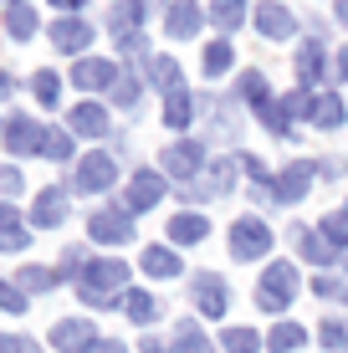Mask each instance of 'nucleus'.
<instances>
[{"label": "nucleus", "instance_id": "f257e3e1", "mask_svg": "<svg viewBox=\"0 0 348 353\" xmlns=\"http://www.w3.org/2000/svg\"><path fill=\"white\" fill-rule=\"evenodd\" d=\"M128 292V266L118 256H103V261H88L77 272V297L88 307H113L118 297Z\"/></svg>", "mask_w": 348, "mask_h": 353}, {"label": "nucleus", "instance_id": "f03ea898", "mask_svg": "<svg viewBox=\"0 0 348 353\" xmlns=\"http://www.w3.org/2000/svg\"><path fill=\"white\" fill-rule=\"evenodd\" d=\"M297 287H303L297 266H292V261H272L267 272H261V287H256V307H261V312H282V307H292Z\"/></svg>", "mask_w": 348, "mask_h": 353}, {"label": "nucleus", "instance_id": "7ed1b4c3", "mask_svg": "<svg viewBox=\"0 0 348 353\" xmlns=\"http://www.w3.org/2000/svg\"><path fill=\"white\" fill-rule=\"evenodd\" d=\"M267 251H272V225L256 221V215H241L231 225V256L236 261H261Z\"/></svg>", "mask_w": 348, "mask_h": 353}, {"label": "nucleus", "instance_id": "20e7f679", "mask_svg": "<svg viewBox=\"0 0 348 353\" xmlns=\"http://www.w3.org/2000/svg\"><path fill=\"white\" fill-rule=\"evenodd\" d=\"M159 200H164V169H139V174L128 179V190H123V210L128 215L154 210Z\"/></svg>", "mask_w": 348, "mask_h": 353}, {"label": "nucleus", "instance_id": "39448f33", "mask_svg": "<svg viewBox=\"0 0 348 353\" xmlns=\"http://www.w3.org/2000/svg\"><path fill=\"white\" fill-rule=\"evenodd\" d=\"M108 185H118V164H113V154H82L77 159V179H72V190H82V194H98Z\"/></svg>", "mask_w": 348, "mask_h": 353}, {"label": "nucleus", "instance_id": "423d86ee", "mask_svg": "<svg viewBox=\"0 0 348 353\" xmlns=\"http://www.w3.org/2000/svg\"><path fill=\"white\" fill-rule=\"evenodd\" d=\"M88 236L98 241V246H128V241H134V215L118 210V205L113 210H98L88 221Z\"/></svg>", "mask_w": 348, "mask_h": 353}, {"label": "nucleus", "instance_id": "0eeeda50", "mask_svg": "<svg viewBox=\"0 0 348 353\" xmlns=\"http://www.w3.org/2000/svg\"><path fill=\"white\" fill-rule=\"evenodd\" d=\"M313 179H318V164H307V159L287 164L282 174L272 179V200H277V205H297L307 190H313Z\"/></svg>", "mask_w": 348, "mask_h": 353}, {"label": "nucleus", "instance_id": "6e6552de", "mask_svg": "<svg viewBox=\"0 0 348 353\" xmlns=\"http://www.w3.org/2000/svg\"><path fill=\"white\" fill-rule=\"evenodd\" d=\"M190 297H195V307L205 312V318H225V307H231V287L215 272H200L195 282H190Z\"/></svg>", "mask_w": 348, "mask_h": 353}, {"label": "nucleus", "instance_id": "1a4fd4ad", "mask_svg": "<svg viewBox=\"0 0 348 353\" xmlns=\"http://www.w3.org/2000/svg\"><path fill=\"white\" fill-rule=\"evenodd\" d=\"M0 139H6V149L16 154V159H26V154H41V143H46V133L31 123V113H16L6 123V133H0Z\"/></svg>", "mask_w": 348, "mask_h": 353}, {"label": "nucleus", "instance_id": "9d476101", "mask_svg": "<svg viewBox=\"0 0 348 353\" xmlns=\"http://www.w3.org/2000/svg\"><path fill=\"white\" fill-rule=\"evenodd\" d=\"M200 164H205V149H200V143H170V149L159 154V169L174 174V179H195Z\"/></svg>", "mask_w": 348, "mask_h": 353}, {"label": "nucleus", "instance_id": "9b49d317", "mask_svg": "<svg viewBox=\"0 0 348 353\" xmlns=\"http://www.w3.org/2000/svg\"><path fill=\"white\" fill-rule=\"evenodd\" d=\"M92 323L88 318H62V323H52V348L57 353H88L92 348Z\"/></svg>", "mask_w": 348, "mask_h": 353}, {"label": "nucleus", "instance_id": "f8f14e48", "mask_svg": "<svg viewBox=\"0 0 348 353\" xmlns=\"http://www.w3.org/2000/svg\"><path fill=\"white\" fill-rule=\"evenodd\" d=\"M328 77V46H323V36L297 46V82L303 88H318V82Z\"/></svg>", "mask_w": 348, "mask_h": 353}, {"label": "nucleus", "instance_id": "ddd939ff", "mask_svg": "<svg viewBox=\"0 0 348 353\" xmlns=\"http://www.w3.org/2000/svg\"><path fill=\"white\" fill-rule=\"evenodd\" d=\"M256 31L272 36V41H287V36H297V16L287 6H277V0H261L256 6Z\"/></svg>", "mask_w": 348, "mask_h": 353}, {"label": "nucleus", "instance_id": "4468645a", "mask_svg": "<svg viewBox=\"0 0 348 353\" xmlns=\"http://www.w3.org/2000/svg\"><path fill=\"white\" fill-rule=\"evenodd\" d=\"M31 225L36 230H52V225H67V190H41L31 205Z\"/></svg>", "mask_w": 348, "mask_h": 353}, {"label": "nucleus", "instance_id": "2eb2a0df", "mask_svg": "<svg viewBox=\"0 0 348 353\" xmlns=\"http://www.w3.org/2000/svg\"><path fill=\"white\" fill-rule=\"evenodd\" d=\"M118 77H123L118 62H103V57H82V62L72 67V82H77V88H113Z\"/></svg>", "mask_w": 348, "mask_h": 353}, {"label": "nucleus", "instance_id": "dca6fc26", "mask_svg": "<svg viewBox=\"0 0 348 353\" xmlns=\"http://www.w3.org/2000/svg\"><path fill=\"white\" fill-rule=\"evenodd\" d=\"M139 272H143V276H154V282H170V276H179V272H185V261H179L170 246H143Z\"/></svg>", "mask_w": 348, "mask_h": 353}, {"label": "nucleus", "instance_id": "f3484780", "mask_svg": "<svg viewBox=\"0 0 348 353\" xmlns=\"http://www.w3.org/2000/svg\"><path fill=\"white\" fill-rule=\"evenodd\" d=\"M205 236H210V221L195 215V210H179L170 221V241H174V246H195V241H205Z\"/></svg>", "mask_w": 348, "mask_h": 353}, {"label": "nucleus", "instance_id": "a211bd4d", "mask_svg": "<svg viewBox=\"0 0 348 353\" xmlns=\"http://www.w3.org/2000/svg\"><path fill=\"white\" fill-rule=\"evenodd\" d=\"M164 26H170L174 41H190V36H200V6H195V0H174Z\"/></svg>", "mask_w": 348, "mask_h": 353}, {"label": "nucleus", "instance_id": "6ab92c4d", "mask_svg": "<svg viewBox=\"0 0 348 353\" xmlns=\"http://www.w3.org/2000/svg\"><path fill=\"white\" fill-rule=\"evenodd\" d=\"M67 123H72V133H82V139H103V133H108V113L98 103H77Z\"/></svg>", "mask_w": 348, "mask_h": 353}, {"label": "nucleus", "instance_id": "aec40b11", "mask_svg": "<svg viewBox=\"0 0 348 353\" xmlns=\"http://www.w3.org/2000/svg\"><path fill=\"white\" fill-rule=\"evenodd\" d=\"M170 353H215V343L205 333H200V323L195 318H185L174 327V343H170Z\"/></svg>", "mask_w": 348, "mask_h": 353}, {"label": "nucleus", "instance_id": "412c9836", "mask_svg": "<svg viewBox=\"0 0 348 353\" xmlns=\"http://www.w3.org/2000/svg\"><path fill=\"white\" fill-rule=\"evenodd\" d=\"M52 41L62 46V52H82V46L92 41V26H88V21H77V16H72V21H57V26H52Z\"/></svg>", "mask_w": 348, "mask_h": 353}, {"label": "nucleus", "instance_id": "4be33fe9", "mask_svg": "<svg viewBox=\"0 0 348 353\" xmlns=\"http://www.w3.org/2000/svg\"><path fill=\"white\" fill-rule=\"evenodd\" d=\"M343 118H348L343 97H333V92H313V123H318V128H343Z\"/></svg>", "mask_w": 348, "mask_h": 353}, {"label": "nucleus", "instance_id": "5701e85b", "mask_svg": "<svg viewBox=\"0 0 348 353\" xmlns=\"http://www.w3.org/2000/svg\"><path fill=\"white\" fill-rule=\"evenodd\" d=\"M297 246H303V256L313 266H333V261H338V251L323 241V230H297Z\"/></svg>", "mask_w": 348, "mask_h": 353}, {"label": "nucleus", "instance_id": "b1692460", "mask_svg": "<svg viewBox=\"0 0 348 353\" xmlns=\"http://www.w3.org/2000/svg\"><path fill=\"white\" fill-rule=\"evenodd\" d=\"M303 343H307V327L303 323H277V327H272V338H267L272 353H297Z\"/></svg>", "mask_w": 348, "mask_h": 353}, {"label": "nucleus", "instance_id": "393cba45", "mask_svg": "<svg viewBox=\"0 0 348 353\" xmlns=\"http://www.w3.org/2000/svg\"><path fill=\"white\" fill-rule=\"evenodd\" d=\"M123 312H128V318H134V323H143V327H149L154 318H159V302H154L149 292L128 287V292H123Z\"/></svg>", "mask_w": 348, "mask_h": 353}, {"label": "nucleus", "instance_id": "a878e982", "mask_svg": "<svg viewBox=\"0 0 348 353\" xmlns=\"http://www.w3.org/2000/svg\"><path fill=\"white\" fill-rule=\"evenodd\" d=\"M190 118H195V103H190L185 88H174L170 97H164V128H185Z\"/></svg>", "mask_w": 348, "mask_h": 353}, {"label": "nucleus", "instance_id": "bb28decb", "mask_svg": "<svg viewBox=\"0 0 348 353\" xmlns=\"http://www.w3.org/2000/svg\"><path fill=\"white\" fill-rule=\"evenodd\" d=\"M210 21L221 31H236L246 21V0H210Z\"/></svg>", "mask_w": 348, "mask_h": 353}, {"label": "nucleus", "instance_id": "cd10ccee", "mask_svg": "<svg viewBox=\"0 0 348 353\" xmlns=\"http://www.w3.org/2000/svg\"><path fill=\"white\" fill-rule=\"evenodd\" d=\"M236 97H246V103L267 108V103H272V88H267V77H261V72H241V82H236Z\"/></svg>", "mask_w": 348, "mask_h": 353}, {"label": "nucleus", "instance_id": "c85d7f7f", "mask_svg": "<svg viewBox=\"0 0 348 353\" xmlns=\"http://www.w3.org/2000/svg\"><path fill=\"white\" fill-rule=\"evenodd\" d=\"M318 230H323V241H328L333 251H343V246H348V210L323 215V221H318Z\"/></svg>", "mask_w": 348, "mask_h": 353}, {"label": "nucleus", "instance_id": "c756f323", "mask_svg": "<svg viewBox=\"0 0 348 353\" xmlns=\"http://www.w3.org/2000/svg\"><path fill=\"white\" fill-rule=\"evenodd\" d=\"M149 82H154V88H164V92H174V88H179L174 57H149Z\"/></svg>", "mask_w": 348, "mask_h": 353}, {"label": "nucleus", "instance_id": "7c9ffc66", "mask_svg": "<svg viewBox=\"0 0 348 353\" xmlns=\"http://www.w3.org/2000/svg\"><path fill=\"white\" fill-rule=\"evenodd\" d=\"M221 348H225V353H261V338L251 333V327H225V333H221Z\"/></svg>", "mask_w": 348, "mask_h": 353}, {"label": "nucleus", "instance_id": "2f4dec72", "mask_svg": "<svg viewBox=\"0 0 348 353\" xmlns=\"http://www.w3.org/2000/svg\"><path fill=\"white\" fill-rule=\"evenodd\" d=\"M62 282V272H46V266H21V292H46V287H57Z\"/></svg>", "mask_w": 348, "mask_h": 353}, {"label": "nucleus", "instance_id": "473e14b6", "mask_svg": "<svg viewBox=\"0 0 348 353\" xmlns=\"http://www.w3.org/2000/svg\"><path fill=\"white\" fill-rule=\"evenodd\" d=\"M231 62H236L231 41H210V46H205V77H221V72H231Z\"/></svg>", "mask_w": 348, "mask_h": 353}, {"label": "nucleus", "instance_id": "72a5a7b5", "mask_svg": "<svg viewBox=\"0 0 348 353\" xmlns=\"http://www.w3.org/2000/svg\"><path fill=\"white\" fill-rule=\"evenodd\" d=\"M6 31L16 36V41L36 36V10H26V6H10V16H6Z\"/></svg>", "mask_w": 348, "mask_h": 353}, {"label": "nucleus", "instance_id": "f704fd0d", "mask_svg": "<svg viewBox=\"0 0 348 353\" xmlns=\"http://www.w3.org/2000/svg\"><path fill=\"white\" fill-rule=\"evenodd\" d=\"M318 338H323V348H328V353H348V327H343L338 318L323 323V327H318Z\"/></svg>", "mask_w": 348, "mask_h": 353}, {"label": "nucleus", "instance_id": "c9c22d12", "mask_svg": "<svg viewBox=\"0 0 348 353\" xmlns=\"http://www.w3.org/2000/svg\"><path fill=\"white\" fill-rule=\"evenodd\" d=\"M41 154H46V159H72V133L67 128H46Z\"/></svg>", "mask_w": 348, "mask_h": 353}, {"label": "nucleus", "instance_id": "e433bc0d", "mask_svg": "<svg viewBox=\"0 0 348 353\" xmlns=\"http://www.w3.org/2000/svg\"><path fill=\"white\" fill-rule=\"evenodd\" d=\"M31 92H36V103H41V108H57V92H62V88H57L52 72H36V77H31Z\"/></svg>", "mask_w": 348, "mask_h": 353}, {"label": "nucleus", "instance_id": "4c0bfd02", "mask_svg": "<svg viewBox=\"0 0 348 353\" xmlns=\"http://www.w3.org/2000/svg\"><path fill=\"white\" fill-rule=\"evenodd\" d=\"M26 246H31L26 225H0V251H26Z\"/></svg>", "mask_w": 348, "mask_h": 353}, {"label": "nucleus", "instance_id": "58836bf2", "mask_svg": "<svg viewBox=\"0 0 348 353\" xmlns=\"http://www.w3.org/2000/svg\"><path fill=\"white\" fill-rule=\"evenodd\" d=\"M0 307H6V312H26L31 302H26V292H21L16 282H0Z\"/></svg>", "mask_w": 348, "mask_h": 353}, {"label": "nucleus", "instance_id": "ea45409f", "mask_svg": "<svg viewBox=\"0 0 348 353\" xmlns=\"http://www.w3.org/2000/svg\"><path fill=\"white\" fill-rule=\"evenodd\" d=\"M113 97H118L123 108H128V103H139V77H128V72H123V77L113 82Z\"/></svg>", "mask_w": 348, "mask_h": 353}, {"label": "nucleus", "instance_id": "a19ab883", "mask_svg": "<svg viewBox=\"0 0 348 353\" xmlns=\"http://www.w3.org/2000/svg\"><path fill=\"white\" fill-rule=\"evenodd\" d=\"M21 190H26V179H21V169H0V194H21Z\"/></svg>", "mask_w": 348, "mask_h": 353}, {"label": "nucleus", "instance_id": "79ce46f5", "mask_svg": "<svg viewBox=\"0 0 348 353\" xmlns=\"http://www.w3.org/2000/svg\"><path fill=\"white\" fill-rule=\"evenodd\" d=\"M0 353H41L31 343V338H10V333H0Z\"/></svg>", "mask_w": 348, "mask_h": 353}, {"label": "nucleus", "instance_id": "37998d69", "mask_svg": "<svg viewBox=\"0 0 348 353\" xmlns=\"http://www.w3.org/2000/svg\"><path fill=\"white\" fill-rule=\"evenodd\" d=\"M88 353H123V343H113V338H92Z\"/></svg>", "mask_w": 348, "mask_h": 353}, {"label": "nucleus", "instance_id": "c03bdc74", "mask_svg": "<svg viewBox=\"0 0 348 353\" xmlns=\"http://www.w3.org/2000/svg\"><path fill=\"white\" fill-rule=\"evenodd\" d=\"M139 348H143V353H170V343H164V338H143Z\"/></svg>", "mask_w": 348, "mask_h": 353}, {"label": "nucleus", "instance_id": "a18cd8bd", "mask_svg": "<svg viewBox=\"0 0 348 353\" xmlns=\"http://www.w3.org/2000/svg\"><path fill=\"white\" fill-rule=\"evenodd\" d=\"M333 72H338V77L348 82V46H343V52H338V57H333Z\"/></svg>", "mask_w": 348, "mask_h": 353}, {"label": "nucleus", "instance_id": "49530a36", "mask_svg": "<svg viewBox=\"0 0 348 353\" xmlns=\"http://www.w3.org/2000/svg\"><path fill=\"white\" fill-rule=\"evenodd\" d=\"M0 225H21V221H16V210H10L6 200H0Z\"/></svg>", "mask_w": 348, "mask_h": 353}, {"label": "nucleus", "instance_id": "de8ad7c7", "mask_svg": "<svg viewBox=\"0 0 348 353\" xmlns=\"http://www.w3.org/2000/svg\"><path fill=\"white\" fill-rule=\"evenodd\" d=\"M57 10H82V0H52Z\"/></svg>", "mask_w": 348, "mask_h": 353}, {"label": "nucleus", "instance_id": "09e8293b", "mask_svg": "<svg viewBox=\"0 0 348 353\" xmlns=\"http://www.w3.org/2000/svg\"><path fill=\"white\" fill-rule=\"evenodd\" d=\"M10 92V72H0V97H6Z\"/></svg>", "mask_w": 348, "mask_h": 353}, {"label": "nucleus", "instance_id": "8fccbe9b", "mask_svg": "<svg viewBox=\"0 0 348 353\" xmlns=\"http://www.w3.org/2000/svg\"><path fill=\"white\" fill-rule=\"evenodd\" d=\"M338 21H343V26H348V0H338Z\"/></svg>", "mask_w": 348, "mask_h": 353}, {"label": "nucleus", "instance_id": "3c124183", "mask_svg": "<svg viewBox=\"0 0 348 353\" xmlns=\"http://www.w3.org/2000/svg\"><path fill=\"white\" fill-rule=\"evenodd\" d=\"M343 210H348V205H343Z\"/></svg>", "mask_w": 348, "mask_h": 353}]
</instances>
